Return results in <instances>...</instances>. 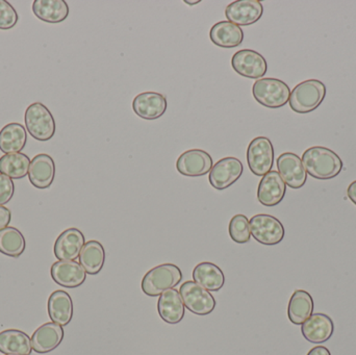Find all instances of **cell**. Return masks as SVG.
<instances>
[{"mask_svg":"<svg viewBox=\"0 0 356 355\" xmlns=\"http://www.w3.org/2000/svg\"><path fill=\"white\" fill-rule=\"evenodd\" d=\"M31 160L26 154H4L0 158V174L6 175L12 179H21L29 174Z\"/></svg>","mask_w":356,"mask_h":355,"instance_id":"30","label":"cell"},{"mask_svg":"<svg viewBox=\"0 0 356 355\" xmlns=\"http://www.w3.org/2000/svg\"><path fill=\"white\" fill-rule=\"evenodd\" d=\"M307 355H332L330 350L324 346H316L313 349L309 350Z\"/></svg>","mask_w":356,"mask_h":355,"instance_id":"36","label":"cell"},{"mask_svg":"<svg viewBox=\"0 0 356 355\" xmlns=\"http://www.w3.org/2000/svg\"><path fill=\"white\" fill-rule=\"evenodd\" d=\"M326 96V85L318 79L298 83L291 92V108L297 114H309L319 108Z\"/></svg>","mask_w":356,"mask_h":355,"instance_id":"2","label":"cell"},{"mask_svg":"<svg viewBox=\"0 0 356 355\" xmlns=\"http://www.w3.org/2000/svg\"><path fill=\"white\" fill-rule=\"evenodd\" d=\"M301 160L307 172L320 181L334 179L343 169V160L340 156L323 146H314L305 150Z\"/></svg>","mask_w":356,"mask_h":355,"instance_id":"1","label":"cell"},{"mask_svg":"<svg viewBox=\"0 0 356 355\" xmlns=\"http://www.w3.org/2000/svg\"><path fill=\"white\" fill-rule=\"evenodd\" d=\"M18 22V14L14 6L6 0H0V29L8 31Z\"/></svg>","mask_w":356,"mask_h":355,"instance_id":"33","label":"cell"},{"mask_svg":"<svg viewBox=\"0 0 356 355\" xmlns=\"http://www.w3.org/2000/svg\"><path fill=\"white\" fill-rule=\"evenodd\" d=\"M33 12L46 23H60L69 16V6L64 0H35Z\"/></svg>","mask_w":356,"mask_h":355,"instance_id":"25","label":"cell"},{"mask_svg":"<svg viewBox=\"0 0 356 355\" xmlns=\"http://www.w3.org/2000/svg\"><path fill=\"white\" fill-rule=\"evenodd\" d=\"M254 99L270 108H282L290 99L291 90L284 81L277 79H261L252 87Z\"/></svg>","mask_w":356,"mask_h":355,"instance_id":"5","label":"cell"},{"mask_svg":"<svg viewBox=\"0 0 356 355\" xmlns=\"http://www.w3.org/2000/svg\"><path fill=\"white\" fill-rule=\"evenodd\" d=\"M25 127L38 141H49L56 133V121L51 112L41 102L31 104L25 110Z\"/></svg>","mask_w":356,"mask_h":355,"instance_id":"4","label":"cell"},{"mask_svg":"<svg viewBox=\"0 0 356 355\" xmlns=\"http://www.w3.org/2000/svg\"><path fill=\"white\" fill-rule=\"evenodd\" d=\"M168 102L163 94L144 92L136 96L133 101L134 112L145 120H156L166 113Z\"/></svg>","mask_w":356,"mask_h":355,"instance_id":"14","label":"cell"},{"mask_svg":"<svg viewBox=\"0 0 356 355\" xmlns=\"http://www.w3.org/2000/svg\"><path fill=\"white\" fill-rule=\"evenodd\" d=\"M277 169L284 183L292 189H301L307 183V172L302 160L293 152H284L277 158Z\"/></svg>","mask_w":356,"mask_h":355,"instance_id":"11","label":"cell"},{"mask_svg":"<svg viewBox=\"0 0 356 355\" xmlns=\"http://www.w3.org/2000/svg\"><path fill=\"white\" fill-rule=\"evenodd\" d=\"M232 66L238 74L251 79H261L268 70L266 58L251 49L236 52L232 58Z\"/></svg>","mask_w":356,"mask_h":355,"instance_id":"10","label":"cell"},{"mask_svg":"<svg viewBox=\"0 0 356 355\" xmlns=\"http://www.w3.org/2000/svg\"><path fill=\"white\" fill-rule=\"evenodd\" d=\"M104 262L106 251L104 246L97 241L87 242L79 254V264L85 269L87 274H98L104 268Z\"/></svg>","mask_w":356,"mask_h":355,"instance_id":"29","label":"cell"},{"mask_svg":"<svg viewBox=\"0 0 356 355\" xmlns=\"http://www.w3.org/2000/svg\"><path fill=\"white\" fill-rule=\"evenodd\" d=\"M27 135L20 123H10L0 131V150L3 154H19L26 145Z\"/></svg>","mask_w":356,"mask_h":355,"instance_id":"28","label":"cell"},{"mask_svg":"<svg viewBox=\"0 0 356 355\" xmlns=\"http://www.w3.org/2000/svg\"><path fill=\"white\" fill-rule=\"evenodd\" d=\"M186 4H188V6H194V4L199 3L200 1H184Z\"/></svg>","mask_w":356,"mask_h":355,"instance_id":"38","label":"cell"},{"mask_svg":"<svg viewBox=\"0 0 356 355\" xmlns=\"http://www.w3.org/2000/svg\"><path fill=\"white\" fill-rule=\"evenodd\" d=\"M249 225L251 236L263 245H277L286 233L282 223L271 215H255L249 221Z\"/></svg>","mask_w":356,"mask_h":355,"instance_id":"7","label":"cell"},{"mask_svg":"<svg viewBox=\"0 0 356 355\" xmlns=\"http://www.w3.org/2000/svg\"><path fill=\"white\" fill-rule=\"evenodd\" d=\"M301 333L309 343H325L334 335V321L330 316L322 313L313 314L301 325Z\"/></svg>","mask_w":356,"mask_h":355,"instance_id":"16","label":"cell"},{"mask_svg":"<svg viewBox=\"0 0 356 355\" xmlns=\"http://www.w3.org/2000/svg\"><path fill=\"white\" fill-rule=\"evenodd\" d=\"M10 210L6 206H0V231L8 226L10 222Z\"/></svg>","mask_w":356,"mask_h":355,"instance_id":"35","label":"cell"},{"mask_svg":"<svg viewBox=\"0 0 356 355\" xmlns=\"http://www.w3.org/2000/svg\"><path fill=\"white\" fill-rule=\"evenodd\" d=\"M193 279L203 289L211 292L219 291L225 283L223 271L217 265L209 262L200 263L195 267Z\"/></svg>","mask_w":356,"mask_h":355,"instance_id":"24","label":"cell"},{"mask_svg":"<svg viewBox=\"0 0 356 355\" xmlns=\"http://www.w3.org/2000/svg\"><path fill=\"white\" fill-rule=\"evenodd\" d=\"M15 193V185L12 179L0 174V206L10 201Z\"/></svg>","mask_w":356,"mask_h":355,"instance_id":"34","label":"cell"},{"mask_svg":"<svg viewBox=\"0 0 356 355\" xmlns=\"http://www.w3.org/2000/svg\"><path fill=\"white\" fill-rule=\"evenodd\" d=\"M244 172V167L238 158H224L216 163L209 172V181L216 190L227 189L240 179Z\"/></svg>","mask_w":356,"mask_h":355,"instance_id":"9","label":"cell"},{"mask_svg":"<svg viewBox=\"0 0 356 355\" xmlns=\"http://www.w3.org/2000/svg\"><path fill=\"white\" fill-rule=\"evenodd\" d=\"M264 6L259 0H238L227 6L225 16L238 26L254 24L263 16Z\"/></svg>","mask_w":356,"mask_h":355,"instance_id":"13","label":"cell"},{"mask_svg":"<svg viewBox=\"0 0 356 355\" xmlns=\"http://www.w3.org/2000/svg\"><path fill=\"white\" fill-rule=\"evenodd\" d=\"M286 185L277 171L263 176L257 189V199L265 206H275L284 200Z\"/></svg>","mask_w":356,"mask_h":355,"instance_id":"17","label":"cell"},{"mask_svg":"<svg viewBox=\"0 0 356 355\" xmlns=\"http://www.w3.org/2000/svg\"><path fill=\"white\" fill-rule=\"evenodd\" d=\"M64 329L56 323L49 322L40 327L31 337L33 350L45 354L56 349L64 340Z\"/></svg>","mask_w":356,"mask_h":355,"instance_id":"19","label":"cell"},{"mask_svg":"<svg viewBox=\"0 0 356 355\" xmlns=\"http://www.w3.org/2000/svg\"><path fill=\"white\" fill-rule=\"evenodd\" d=\"M26 243L24 236L15 227H6L0 231V252L10 258H19L24 252Z\"/></svg>","mask_w":356,"mask_h":355,"instance_id":"31","label":"cell"},{"mask_svg":"<svg viewBox=\"0 0 356 355\" xmlns=\"http://www.w3.org/2000/svg\"><path fill=\"white\" fill-rule=\"evenodd\" d=\"M179 294L184 306L193 314L207 316L215 310L216 300L213 296L195 281L182 283Z\"/></svg>","mask_w":356,"mask_h":355,"instance_id":"6","label":"cell"},{"mask_svg":"<svg viewBox=\"0 0 356 355\" xmlns=\"http://www.w3.org/2000/svg\"><path fill=\"white\" fill-rule=\"evenodd\" d=\"M48 315L52 322L66 327L73 318V302L67 292L58 290L48 299Z\"/></svg>","mask_w":356,"mask_h":355,"instance_id":"23","label":"cell"},{"mask_svg":"<svg viewBox=\"0 0 356 355\" xmlns=\"http://www.w3.org/2000/svg\"><path fill=\"white\" fill-rule=\"evenodd\" d=\"M56 176V164L51 156L45 154L35 156L31 162L29 179L37 189H47L52 185Z\"/></svg>","mask_w":356,"mask_h":355,"instance_id":"20","label":"cell"},{"mask_svg":"<svg viewBox=\"0 0 356 355\" xmlns=\"http://www.w3.org/2000/svg\"><path fill=\"white\" fill-rule=\"evenodd\" d=\"M209 39L218 47H238L244 40V31L229 21H220L211 27Z\"/></svg>","mask_w":356,"mask_h":355,"instance_id":"22","label":"cell"},{"mask_svg":"<svg viewBox=\"0 0 356 355\" xmlns=\"http://www.w3.org/2000/svg\"><path fill=\"white\" fill-rule=\"evenodd\" d=\"M228 233H229L232 241L236 242V243H248L251 238L248 218L242 214L232 217L229 222V226H228Z\"/></svg>","mask_w":356,"mask_h":355,"instance_id":"32","label":"cell"},{"mask_svg":"<svg viewBox=\"0 0 356 355\" xmlns=\"http://www.w3.org/2000/svg\"><path fill=\"white\" fill-rule=\"evenodd\" d=\"M33 346L27 333L17 329L0 333V352L3 354L31 355Z\"/></svg>","mask_w":356,"mask_h":355,"instance_id":"26","label":"cell"},{"mask_svg":"<svg viewBox=\"0 0 356 355\" xmlns=\"http://www.w3.org/2000/svg\"><path fill=\"white\" fill-rule=\"evenodd\" d=\"M249 169L257 176H265L274 163V148L270 139L257 137L250 142L247 150Z\"/></svg>","mask_w":356,"mask_h":355,"instance_id":"8","label":"cell"},{"mask_svg":"<svg viewBox=\"0 0 356 355\" xmlns=\"http://www.w3.org/2000/svg\"><path fill=\"white\" fill-rule=\"evenodd\" d=\"M181 279L182 272L177 265H160L146 273L142 281V291L150 297H156L167 290L175 289Z\"/></svg>","mask_w":356,"mask_h":355,"instance_id":"3","label":"cell"},{"mask_svg":"<svg viewBox=\"0 0 356 355\" xmlns=\"http://www.w3.org/2000/svg\"><path fill=\"white\" fill-rule=\"evenodd\" d=\"M6 355H12V354H6Z\"/></svg>","mask_w":356,"mask_h":355,"instance_id":"39","label":"cell"},{"mask_svg":"<svg viewBox=\"0 0 356 355\" xmlns=\"http://www.w3.org/2000/svg\"><path fill=\"white\" fill-rule=\"evenodd\" d=\"M85 244V236L79 229H66L54 243V256L58 261H75L79 258Z\"/></svg>","mask_w":356,"mask_h":355,"instance_id":"18","label":"cell"},{"mask_svg":"<svg viewBox=\"0 0 356 355\" xmlns=\"http://www.w3.org/2000/svg\"><path fill=\"white\" fill-rule=\"evenodd\" d=\"M158 312L168 324H178L184 317V304L177 289L167 290L160 296Z\"/></svg>","mask_w":356,"mask_h":355,"instance_id":"21","label":"cell"},{"mask_svg":"<svg viewBox=\"0 0 356 355\" xmlns=\"http://www.w3.org/2000/svg\"><path fill=\"white\" fill-rule=\"evenodd\" d=\"M314 312V299L309 292L297 290L293 293L288 306V316L295 325H302Z\"/></svg>","mask_w":356,"mask_h":355,"instance_id":"27","label":"cell"},{"mask_svg":"<svg viewBox=\"0 0 356 355\" xmlns=\"http://www.w3.org/2000/svg\"><path fill=\"white\" fill-rule=\"evenodd\" d=\"M213 158L204 150L191 149L178 158L177 169L184 176L199 177L211 172Z\"/></svg>","mask_w":356,"mask_h":355,"instance_id":"12","label":"cell"},{"mask_svg":"<svg viewBox=\"0 0 356 355\" xmlns=\"http://www.w3.org/2000/svg\"><path fill=\"white\" fill-rule=\"evenodd\" d=\"M347 194H348L349 199L356 206V181L349 185L348 189H347Z\"/></svg>","mask_w":356,"mask_h":355,"instance_id":"37","label":"cell"},{"mask_svg":"<svg viewBox=\"0 0 356 355\" xmlns=\"http://www.w3.org/2000/svg\"><path fill=\"white\" fill-rule=\"evenodd\" d=\"M50 273L54 283L69 289L81 287L87 279L85 269L75 261H58L52 265Z\"/></svg>","mask_w":356,"mask_h":355,"instance_id":"15","label":"cell"}]
</instances>
